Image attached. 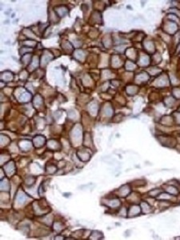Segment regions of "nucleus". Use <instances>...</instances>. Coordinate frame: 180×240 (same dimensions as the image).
I'll use <instances>...</instances> for the list:
<instances>
[{
  "label": "nucleus",
  "mask_w": 180,
  "mask_h": 240,
  "mask_svg": "<svg viewBox=\"0 0 180 240\" xmlns=\"http://www.w3.org/2000/svg\"><path fill=\"white\" fill-rule=\"evenodd\" d=\"M33 143L36 147H42L45 143V138L43 136H37L34 139Z\"/></svg>",
  "instance_id": "1"
},
{
  "label": "nucleus",
  "mask_w": 180,
  "mask_h": 240,
  "mask_svg": "<svg viewBox=\"0 0 180 240\" xmlns=\"http://www.w3.org/2000/svg\"><path fill=\"white\" fill-rule=\"evenodd\" d=\"M16 201L18 204H22L26 201V196L25 194L22 192V191H19L18 193V195L16 196Z\"/></svg>",
  "instance_id": "2"
},
{
  "label": "nucleus",
  "mask_w": 180,
  "mask_h": 240,
  "mask_svg": "<svg viewBox=\"0 0 180 240\" xmlns=\"http://www.w3.org/2000/svg\"><path fill=\"white\" fill-rule=\"evenodd\" d=\"M156 85L159 86H167L168 84V81H167V79L166 76H162L161 78H159L158 80L156 81Z\"/></svg>",
  "instance_id": "3"
},
{
  "label": "nucleus",
  "mask_w": 180,
  "mask_h": 240,
  "mask_svg": "<svg viewBox=\"0 0 180 240\" xmlns=\"http://www.w3.org/2000/svg\"><path fill=\"white\" fill-rule=\"evenodd\" d=\"M4 168L6 171V173H8L9 174H11L13 173V171L14 170V164L13 162H10L4 166Z\"/></svg>",
  "instance_id": "4"
},
{
  "label": "nucleus",
  "mask_w": 180,
  "mask_h": 240,
  "mask_svg": "<svg viewBox=\"0 0 180 240\" xmlns=\"http://www.w3.org/2000/svg\"><path fill=\"white\" fill-rule=\"evenodd\" d=\"M119 193L121 196H127L130 193V187H128V186L127 185L122 186L121 189L119 190Z\"/></svg>",
  "instance_id": "5"
},
{
  "label": "nucleus",
  "mask_w": 180,
  "mask_h": 240,
  "mask_svg": "<svg viewBox=\"0 0 180 240\" xmlns=\"http://www.w3.org/2000/svg\"><path fill=\"white\" fill-rule=\"evenodd\" d=\"M89 110H90V113H91V115H96V113L98 111V106L96 103H94V102H92L91 104H90L89 106Z\"/></svg>",
  "instance_id": "6"
},
{
  "label": "nucleus",
  "mask_w": 180,
  "mask_h": 240,
  "mask_svg": "<svg viewBox=\"0 0 180 240\" xmlns=\"http://www.w3.org/2000/svg\"><path fill=\"white\" fill-rule=\"evenodd\" d=\"M148 79V76L145 74V73H141L139 75H138V76L136 77V81L138 82H143V81H146V80Z\"/></svg>",
  "instance_id": "7"
},
{
  "label": "nucleus",
  "mask_w": 180,
  "mask_h": 240,
  "mask_svg": "<svg viewBox=\"0 0 180 240\" xmlns=\"http://www.w3.org/2000/svg\"><path fill=\"white\" fill-rule=\"evenodd\" d=\"M42 104H43V99H42L41 96L36 95V96L34 98V105L37 106V107H39Z\"/></svg>",
  "instance_id": "8"
},
{
  "label": "nucleus",
  "mask_w": 180,
  "mask_h": 240,
  "mask_svg": "<svg viewBox=\"0 0 180 240\" xmlns=\"http://www.w3.org/2000/svg\"><path fill=\"white\" fill-rule=\"evenodd\" d=\"M9 187H10V186H9L8 181H7L6 179H3L1 182V190H2V191H6V190H9Z\"/></svg>",
  "instance_id": "9"
},
{
  "label": "nucleus",
  "mask_w": 180,
  "mask_h": 240,
  "mask_svg": "<svg viewBox=\"0 0 180 240\" xmlns=\"http://www.w3.org/2000/svg\"><path fill=\"white\" fill-rule=\"evenodd\" d=\"M139 212H140L139 207H137V206H134V207H132L131 209H130V211H129V214H130V215L133 216V215H138Z\"/></svg>",
  "instance_id": "10"
},
{
  "label": "nucleus",
  "mask_w": 180,
  "mask_h": 240,
  "mask_svg": "<svg viewBox=\"0 0 180 240\" xmlns=\"http://www.w3.org/2000/svg\"><path fill=\"white\" fill-rule=\"evenodd\" d=\"M13 79V75L10 72H5L3 73L2 75V79L4 80V81H10Z\"/></svg>",
  "instance_id": "11"
},
{
  "label": "nucleus",
  "mask_w": 180,
  "mask_h": 240,
  "mask_svg": "<svg viewBox=\"0 0 180 240\" xmlns=\"http://www.w3.org/2000/svg\"><path fill=\"white\" fill-rule=\"evenodd\" d=\"M57 13H58V14H59L60 16H65V15L67 14V10L66 9V7H64V6H60L58 8V11H57Z\"/></svg>",
  "instance_id": "12"
},
{
  "label": "nucleus",
  "mask_w": 180,
  "mask_h": 240,
  "mask_svg": "<svg viewBox=\"0 0 180 240\" xmlns=\"http://www.w3.org/2000/svg\"><path fill=\"white\" fill-rule=\"evenodd\" d=\"M19 99L22 102H27L28 100L30 99V94L28 93H23L21 94V96L19 97Z\"/></svg>",
  "instance_id": "13"
},
{
  "label": "nucleus",
  "mask_w": 180,
  "mask_h": 240,
  "mask_svg": "<svg viewBox=\"0 0 180 240\" xmlns=\"http://www.w3.org/2000/svg\"><path fill=\"white\" fill-rule=\"evenodd\" d=\"M104 114L106 116H111L113 114V110L110 106H106L104 108Z\"/></svg>",
  "instance_id": "14"
},
{
  "label": "nucleus",
  "mask_w": 180,
  "mask_h": 240,
  "mask_svg": "<svg viewBox=\"0 0 180 240\" xmlns=\"http://www.w3.org/2000/svg\"><path fill=\"white\" fill-rule=\"evenodd\" d=\"M51 59H52V57H51V55L50 54V53H48V55H43V58H42V64H43V63L47 64L48 61H50Z\"/></svg>",
  "instance_id": "15"
},
{
  "label": "nucleus",
  "mask_w": 180,
  "mask_h": 240,
  "mask_svg": "<svg viewBox=\"0 0 180 240\" xmlns=\"http://www.w3.org/2000/svg\"><path fill=\"white\" fill-rule=\"evenodd\" d=\"M84 55H84V53L82 51H76L75 53V56L78 59V60H80V61H82L83 59Z\"/></svg>",
  "instance_id": "16"
},
{
  "label": "nucleus",
  "mask_w": 180,
  "mask_h": 240,
  "mask_svg": "<svg viewBox=\"0 0 180 240\" xmlns=\"http://www.w3.org/2000/svg\"><path fill=\"white\" fill-rule=\"evenodd\" d=\"M39 65V59L37 58V57H34V58L33 59V61H32V63H31V65H30V68H33V70L34 69V68H36ZM30 70H32V69H30Z\"/></svg>",
  "instance_id": "17"
},
{
  "label": "nucleus",
  "mask_w": 180,
  "mask_h": 240,
  "mask_svg": "<svg viewBox=\"0 0 180 240\" xmlns=\"http://www.w3.org/2000/svg\"><path fill=\"white\" fill-rule=\"evenodd\" d=\"M149 63V59L148 57L144 55V56H142L141 57V59H140V64L143 66H146Z\"/></svg>",
  "instance_id": "18"
},
{
  "label": "nucleus",
  "mask_w": 180,
  "mask_h": 240,
  "mask_svg": "<svg viewBox=\"0 0 180 240\" xmlns=\"http://www.w3.org/2000/svg\"><path fill=\"white\" fill-rule=\"evenodd\" d=\"M141 206H142V209H143V212L147 213V212H150V211H151V207H150V206H149L147 203H142Z\"/></svg>",
  "instance_id": "19"
},
{
  "label": "nucleus",
  "mask_w": 180,
  "mask_h": 240,
  "mask_svg": "<svg viewBox=\"0 0 180 240\" xmlns=\"http://www.w3.org/2000/svg\"><path fill=\"white\" fill-rule=\"evenodd\" d=\"M137 90H138V88L136 86H128L127 87V93L130 94H135L137 92Z\"/></svg>",
  "instance_id": "20"
},
{
  "label": "nucleus",
  "mask_w": 180,
  "mask_h": 240,
  "mask_svg": "<svg viewBox=\"0 0 180 240\" xmlns=\"http://www.w3.org/2000/svg\"><path fill=\"white\" fill-rule=\"evenodd\" d=\"M118 62L121 63V61L118 59V57H114L113 59H112V64L114 67H118L121 66L120 63H118Z\"/></svg>",
  "instance_id": "21"
},
{
  "label": "nucleus",
  "mask_w": 180,
  "mask_h": 240,
  "mask_svg": "<svg viewBox=\"0 0 180 240\" xmlns=\"http://www.w3.org/2000/svg\"><path fill=\"white\" fill-rule=\"evenodd\" d=\"M109 203V206L110 207H118V205H119V201L118 199H112L108 202Z\"/></svg>",
  "instance_id": "22"
},
{
  "label": "nucleus",
  "mask_w": 180,
  "mask_h": 240,
  "mask_svg": "<svg viewBox=\"0 0 180 240\" xmlns=\"http://www.w3.org/2000/svg\"><path fill=\"white\" fill-rule=\"evenodd\" d=\"M126 67H127V70L133 71V70L135 69V68L136 67V66H135V64H134L132 62H129V61H128L127 63V66H126Z\"/></svg>",
  "instance_id": "23"
},
{
  "label": "nucleus",
  "mask_w": 180,
  "mask_h": 240,
  "mask_svg": "<svg viewBox=\"0 0 180 240\" xmlns=\"http://www.w3.org/2000/svg\"><path fill=\"white\" fill-rule=\"evenodd\" d=\"M146 48L147 49V51H149L150 52L153 51V49H154V46L151 43H146Z\"/></svg>",
  "instance_id": "24"
},
{
  "label": "nucleus",
  "mask_w": 180,
  "mask_h": 240,
  "mask_svg": "<svg viewBox=\"0 0 180 240\" xmlns=\"http://www.w3.org/2000/svg\"><path fill=\"white\" fill-rule=\"evenodd\" d=\"M167 191H169L171 194H175V195L178 194V190H176L175 187H173V186H169V187L167 188Z\"/></svg>",
  "instance_id": "25"
},
{
  "label": "nucleus",
  "mask_w": 180,
  "mask_h": 240,
  "mask_svg": "<svg viewBox=\"0 0 180 240\" xmlns=\"http://www.w3.org/2000/svg\"><path fill=\"white\" fill-rule=\"evenodd\" d=\"M167 100H168V102L167 101V105L168 106H171L172 104L174 103V100H173V98H171V97H169L168 98H167Z\"/></svg>",
  "instance_id": "26"
},
{
  "label": "nucleus",
  "mask_w": 180,
  "mask_h": 240,
  "mask_svg": "<svg viewBox=\"0 0 180 240\" xmlns=\"http://www.w3.org/2000/svg\"><path fill=\"white\" fill-rule=\"evenodd\" d=\"M173 93L175 94V96H176L177 98H180V89H175Z\"/></svg>",
  "instance_id": "27"
},
{
  "label": "nucleus",
  "mask_w": 180,
  "mask_h": 240,
  "mask_svg": "<svg viewBox=\"0 0 180 240\" xmlns=\"http://www.w3.org/2000/svg\"><path fill=\"white\" fill-rule=\"evenodd\" d=\"M160 199H170V196L168 195H160Z\"/></svg>",
  "instance_id": "28"
},
{
  "label": "nucleus",
  "mask_w": 180,
  "mask_h": 240,
  "mask_svg": "<svg viewBox=\"0 0 180 240\" xmlns=\"http://www.w3.org/2000/svg\"><path fill=\"white\" fill-rule=\"evenodd\" d=\"M176 120L178 121V123H180V114H178V115H176Z\"/></svg>",
  "instance_id": "29"
}]
</instances>
